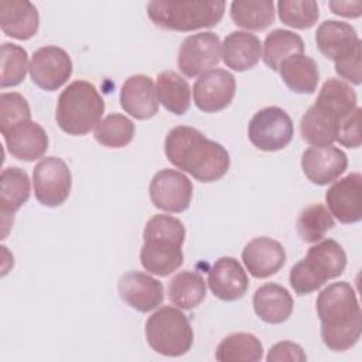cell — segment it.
Instances as JSON below:
<instances>
[{
  "label": "cell",
  "instance_id": "6da1fadb",
  "mask_svg": "<svg viewBox=\"0 0 362 362\" xmlns=\"http://www.w3.org/2000/svg\"><path fill=\"white\" fill-rule=\"evenodd\" d=\"M164 153L173 165L201 182L221 180L230 165L229 153L222 144L189 126H177L167 133Z\"/></svg>",
  "mask_w": 362,
  "mask_h": 362
},
{
  "label": "cell",
  "instance_id": "7a4b0ae2",
  "mask_svg": "<svg viewBox=\"0 0 362 362\" xmlns=\"http://www.w3.org/2000/svg\"><path fill=\"white\" fill-rule=\"evenodd\" d=\"M324 345L335 352L351 349L361 338L362 313L356 293L348 281L325 287L315 301Z\"/></svg>",
  "mask_w": 362,
  "mask_h": 362
},
{
  "label": "cell",
  "instance_id": "3957f363",
  "mask_svg": "<svg viewBox=\"0 0 362 362\" xmlns=\"http://www.w3.org/2000/svg\"><path fill=\"white\" fill-rule=\"evenodd\" d=\"M356 102V93L349 83L335 78L325 81L315 103L300 120L303 140L311 146H331L341 120L358 107Z\"/></svg>",
  "mask_w": 362,
  "mask_h": 362
},
{
  "label": "cell",
  "instance_id": "277c9868",
  "mask_svg": "<svg viewBox=\"0 0 362 362\" xmlns=\"http://www.w3.org/2000/svg\"><path fill=\"white\" fill-rule=\"evenodd\" d=\"M185 228L182 222L171 215L151 216L143 230V246L140 263L151 274L167 277L181 267L184 262L182 243Z\"/></svg>",
  "mask_w": 362,
  "mask_h": 362
},
{
  "label": "cell",
  "instance_id": "5b68a950",
  "mask_svg": "<svg viewBox=\"0 0 362 362\" xmlns=\"http://www.w3.org/2000/svg\"><path fill=\"white\" fill-rule=\"evenodd\" d=\"M346 267V253L334 239L315 242L304 259L290 269V286L298 296L310 294L327 280L339 277Z\"/></svg>",
  "mask_w": 362,
  "mask_h": 362
},
{
  "label": "cell",
  "instance_id": "8992f818",
  "mask_svg": "<svg viewBox=\"0 0 362 362\" xmlns=\"http://www.w3.org/2000/svg\"><path fill=\"white\" fill-rule=\"evenodd\" d=\"M103 110L105 102L95 85L79 79L61 92L55 119L66 134L83 136L99 124Z\"/></svg>",
  "mask_w": 362,
  "mask_h": 362
},
{
  "label": "cell",
  "instance_id": "52a82bcc",
  "mask_svg": "<svg viewBox=\"0 0 362 362\" xmlns=\"http://www.w3.org/2000/svg\"><path fill=\"white\" fill-rule=\"evenodd\" d=\"M146 8L154 25L187 33L216 25L223 17L225 1H150Z\"/></svg>",
  "mask_w": 362,
  "mask_h": 362
},
{
  "label": "cell",
  "instance_id": "ba28073f",
  "mask_svg": "<svg viewBox=\"0 0 362 362\" xmlns=\"http://www.w3.org/2000/svg\"><path fill=\"white\" fill-rule=\"evenodd\" d=\"M147 344L164 356H182L194 344V331L188 317L175 307H161L146 321Z\"/></svg>",
  "mask_w": 362,
  "mask_h": 362
},
{
  "label": "cell",
  "instance_id": "9c48e42d",
  "mask_svg": "<svg viewBox=\"0 0 362 362\" xmlns=\"http://www.w3.org/2000/svg\"><path fill=\"white\" fill-rule=\"evenodd\" d=\"M294 134L291 117L277 106H267L253 115L247 126L250 143L263 151H277L290 144Z\"/></svg>",
  "mask_w": 362,
  "mask_h": 362
},
{
  "label": "cell",
  "instance_id": "30bf717a",
  "mask_svg": "<svg viewBox=\"0 0 362 362\" xmlns=\"http://www.w3.org/2000/svg\"><path fill=\"white\" fill-rule=\"evenodd\" d=\"M33 187L41 205L49 208L62 205L68 199L72 187L69 167L59 157L41 158L33 170Z\"/></svg>",
  "mask_w": 362,
  "mask_h": 362
},
{
  "label": "cell",
  "instance_id": "8fae6325",
  "mask_svg": "<svg viewBox=\"0 0 362 362\" xmlns=\"http://www.w3.org/2000/svg\"><path fill=\"white\" fill-rule=\"evenodd\" d=\"M221 61V41L212 31L188 35L178 49L177 65L182 75L195 78L211 71Z\"/></svg>",
  "mask_w": 362,
  "mask_h": 362
},
{
  "label": "cell",
  "instance_id": "7c38bea8",
  "mask_svg": "<svg viewBox=\"0 0 362 362\" xmlns=\"http://www.w3.org/2000/svg\"><path fill=\"white\" fill-rule=\"evenodd\" d=\"M192 182L181 171L163 168L154 174L148 185L153 205L161 211L180 214L188 209L192 199Z\"/></svg>",
  "mask_w": 362,
  "mask_h": 362
},
{
  "label": "cell",
  "instance_id": "4fadbf2b",
  "mask_svg": "<svg viewBox=\"0 0 362 362\" xmlns=\"http://www.w3.org/2000/svg\"><path fill=\"white\" fill-rule=\"evenodd\" d=\"M31 81L41 89H59L72 74V61L68 52L57 45H45L34 51L30 61Z\"/></svg>",
  "mask_w": 362,
  "mask_h": 362
},
{
  "label": "cell",
  "instance_id": "5bb4252c",
  "mask_svg": "<svg viewBox=\"0 0 362 362\" xmlns=\"http://www.w3.org/2000/svg\"><path fill=\"white\" fill-rule=\"evenodd\" d=\"M235 92V76L226 69L215 68L199 75L194 83V103L205 113H215L230 105Z\"/></svg>",
  "mask_w": 362,
  "mask_h": 362
},
{
  "label": "cell",
  "instance_id": "9a60e30c",
  "mask_svg": "<svg viewBox=\"0 0 362 362\" xmlns=\"http://www.w3.org/2000/svg\"><path fill=\"white\" fill-rule=\"evenodd\" d=\"M327 209L341 223H356L362 219V175L351 173L335 181L325 192Z\"/></svg>",
  "mask_w": 362,
  "mask_h": 362
},
{
  "label": "cell",
  "instance_id": "2e32d148",
  "mask_svg": "<svg viewBox=\"0 0 362 362\" xmlns=\"http://www.w3.org/2000/svg\"><path fill=\"white\" fill-rule=\"evenodd\" d=\"M346 167V154L332 144L308 147L301 156L304 175L317 185H328L337 181Z\"/></svg>",
  "mask_w": 362,
  "mask_h": 362
},
{
  "label": "cell",
  "instance_id": "e0dca14e",
  "mask_svg": "<svg viewBox=\"0 0 362 362\" xmlns=\"http://www.w3.org/2000/svg\"><path fill=\"white\" fill-rule=\"evenodd\" d=\"M120 298L139 313L157 308L164 300V287L154 277L141 272H127L117 283Z\"/></svg>",
  "mask_w": 362,
  "mask_h": 362
},
{
  "label": "cell",
  "instance_id": "ac0fdd59",
  "mask_svg": "<svg viewBox=\"0 0 362 362\" xmlns=\"http://www.w3.org/2000/svg\"><path fill=\"white\" fill-rule=\"evenodd\" d=\"M208 286L222 301H236L246 294L249 279L242 264L232 256H222L208 272Z\"/></svg>",
  "mask_w": 362,
  "mask_h": 362
},
{
  "label": "cell",
  "instance_id": "d6986e66",
  "mask_svg": "<svg viewBox=\"0 0 362 362\" xmlns=\"http://www.w3.org/2000/svg\"><path fill=\"white\" fill-rule=\"evenodd\" d=\"M158 98L153 79L137 74L129 76L120 89V106L137 120L151 119L158 112Z\"/></svg>",
  "mask_w": 362,
  "mask_h": 362
},
{
  "label": "cell",
  "instance_id": "ffe728a7",
  "mask_svg": "<svg viewBox=\"0 0 362 362\" xmlns=\"http://www.w3.org/2000/svg\"><path fill=\"white\" fill-rule=\"evenodd\" d=\"M286 257V250L280 242L267 236L252 239L242 250V260L255 279L276 274L284 266Z\"/></svg>",
  "mask_w": 362,
  "mask_h": 362
},
{
  "label": "cell",
  "instance_id": "44dd1931",
  "mask_svg": "<svg viewBox=\"0 0 362 362\" xmlns=\"http://www.w3.org/2000/svg\"><path fill=\"white\" fill-rule=\"evenodd\" d=\"M8 153L21 161L41 158L48 148V136L41 124L25 120L1 133Z\"/></svg>",
  "mask_w": 362,
  "mask_h": 362
},
{
  "label": "cell",
  "instance_id": "7402d4cb",
  "mask_svg": "<svg viewBox=\"0 0 362 362\" xmlns=\"http://www.w3.org/2000/svg\"><path fill=\"white\" fill-rule=\"evenodd\" d=\"M0 215H1V239H4L13 225L14 214L30 198V178L18 167H7L1 171L0 178Z\"/></svg>",
  "mask_w": 362,
  "mask_h": 362
},
{
  "label": "cell",
  "instance_id": "603a6c76",
  "mask_svg": "<svg viewBox=\"0 0 362 362\" xmlns=\"http://www.w3.org/2000/svg\"><path fill=\"white\" fill-rule=\"evenodd\" d=\"M315 42L320 52L334 62L345 58L361 47L356 30L344 21L325 20L315 31Z\"/></svg>",
  "mask_w": 362,
  "mask_h": 362
},
{
  "label": "cell",
  "instance_id": "cb8c5ba5",
  "mask_svg": "<svg viewBox=\"0 0 362 362\" xmlns=\"http://www.w3.org/2000/svg\"><path fill=\"white\" fill-rule=\"evenodd\" d=\"M40 16L37 7L27 0L0 1V27L3 33L16 40H28L38 31Z\"/></svg>",
  "mask_w": 362,
  "mask_h": 362
},
{
  "label": "cell",
  "instance_id": "d4e9b609",
  "mask_svg": "<svg viewBox=\"0 0 362 362\" xmlns=\"http://www.w3.org/2000/svg\"><path fill=\"white\" fill-rule=\"evenodd\" d=\"M221 57L225 65L233 71L252 69L262 57V42L249 31H232L221 44Z\"/></svg>",
  "mask_w": 362,
  "mask_h": 362
},
{
  "label": "cell",
  "instance_id": "484cf974",
  "mask_svg": "<svg viewBox=\"0 0 362 362\" xmlns=\"http://www.w3.org/2000/svg\"><path fill=\"white\" fill-rule=\"evenodd\" d=\"M293 297L287 288L276 283L260 286L253 294V310L267 324H281L293 313Z\"/></svg>",
  "mask_w": 362,
  "mask_h": 362
},
{
  "label": "cell",
  "instance_id": "4316f807",
  "mask_svg": "<svg viewBox=\"0 0 362 362\" xmlns=\"http://www.w3.org/2000/svg\"><path fill=\"white\" fill-rule=\"evenodd\" d=\"M279 74L286 86L296 93H314L320 81L317 62L305 54L284 59L279 66Z\"/></svg>",
  "mask_w": 362,
  "mask_h": 362
},
{
  "label": "cell",
  "instance_id": "83f0119b",
  "mask_svg": "<svg viewBox=\"0 0 362 362\" xmlns=\"http://www.w3.org/2000/svg\"><path fill=\"white\" fill-rule=\"evenodd\" d=\"M156 92L158 102L170 112L182 116L191 106L189 83L174 71H163L157 75Z\"/></svg>",
  "mask_w": 362,
  "mask_h": 362
},
{
  "label": "cell",
  "instance_id": "f1b7e54d",
  "mask_svg": "<svg viewBox=\"0 0 362 362\" xmlns=\"http://www.w3.org/2000/svg\"><path fill=\"white\" fill-rule=\"evenodd\" d=\"M205 296L206 283L197 272H180L168 284V298L181 310H192L198 307L205 300Z\"/></svg>",
  "mask_w": 362,
  "mask_h": 362
},
{
  "label": "cell",
  "instance_id": "f546056e",
  "mask_svg": "<svg viewBox=\"0 0 362 362\" xmlns=\"http://www.w3.org/2000/svg\"><path fill=\"white\" fill-rule=\"evenodd\" d=\"M263 358L260 339L250 332H235L223 338L215 351L219 362H257Z\"/></svg>",
  "mask_w": 362,
  "mask_h": 362
},
{
  "label": "cell",
  "instance_id": "4dcf8cb0",
  "mask_svg": "<svg viewBox=\"0 0 362 362\" xmlns=\"http://www.w3.org/2000/svg\"><path fill=\"white\" fill-rule=\"evenodd\" d=\"M263 62L273 71H279L280 64L291 55L304 54L303 38L283 28H276L267 34L264 44L262 47Z\"/></svg>",
  "mask_w": 362,
  "mask_h": 362
},
{
  "label": "cell",
  "instance_id": "1f68e13d",
  "mask_svg": "<svg viewBox=\"0 0 362 362\" xmlns=\"http://www.w3.org/2000/svg\"><path fill=\"white\" fill-rule=\"evenodd\" d=\"M230 18L238 27L262 31L274 21L272 0H235L230 3Z\"/></svg>",
  "mask_w": 362,
  "mask_h": 362
},
{
  "label": "cell",
  "instance_id": "d6a6232c",
  "mask_svg": "<svg viewBox=\"0 0 362 362\" xmlns=\"http://www.w3.org/2000/svg\"><path fill=\"white\" fill-rule=\"evenodd\" d=\"M335 222L327 206L311 204L305 206L297 218V233L303 242L315 243L322 240L325 233L334 228Z\"/></svg>",
  "mask_w": 362,
  "mask_h": 362
},
{
  "label": "cell",
  "instance_id": "836d02e7",
  "mask_svg": "<svg viewBox=\"0 0 362 362\" xmlns=\"http://www.w3.org/2000/svg\"><path fill=\"white\" fill-rule=\"evenodd\" d=\"M95 140L110 148H122L134 137L133 122L120 113H110L103 117L95 127Z\"/></svg>",
  "mask_w": 362,
  "mask_h": 362
},
{
  "label": "cell",
  "instance_id": "e575fe53",
  "mask_svg": "<svg viewBox=\"0 0 362 362\" xmlns=\"http://www.w3.org/2000/svg\"><path fill=\"white\" fill-rule=\"evenodd\" d=\"M0 52V86L8 88L20 85L30 68L27 51L17 44L4 42Z\"/></svg>",
  "mask_w": 362,
  "mask_h": 362
},
{
  "label": "cell",
  "instance_id": "d590c367",
  "mask_svg": "<svg viewBox=\"0 0 362 362\" xmlns=\"http://www.w3.org/2000/svg\"><path fill=\"white\" fill-rule=\"evenodd\" d=\"M277 13L283 24L298 30L313 27L320 17L318 4L313 0H280Z\"/></svg>",
  "mask_w": 362,
  "mask_h": 362
},
{
  "label": "cell",
  "instance_id": "8d00e7d4",
  "mask_svg": "<svg viewBox=\"0 0 362 362\" xmlns=\"http://www.w3.org/2000/svg\"><path fill=\"white\" fill-rule=\"evenodd\" d=\"M31 120L27 99L17 92H3L0 96V130L7 132L17 123Z\"/></svg>",
  "mask_w": 362,
  "mask_h": 362
},
{
  "label": "cell",
  "instance_id": "74e56055",
  "mask_svg": "<svg viewBox=\"0 0 362 362\" xmlns=\"http://www.w3.org/2000/svg\"><path fill=\"white\" fill-rule=\"evenodd\" d=\"M359 123H361V107H356L354 112H351L341 120L335 141L349 148L361 147L362 137H361Z\"/></svg>",
  "mask_w": 362,
  "mask_h": 362
},
{
  "label": "cell",
  "instance_id": "f35d334b",
  "mask_svg": "<svg viewBox=\"0 0 362 362\" xmlns=\"http://www.w3.org/2000/svg\"><path fill=\"white\" fill-rule=\"evenodd\" d=\"M267 362H304L307 361V355L303 348L291 341H281L274 344L266 356Z\"/></svg>",
  "mask_w": 362,
  "mask_h": 362
},
{
  "label": "cell",
  "instance_id": "ab89813d",
  "mask_svg": "<svg viewBox=\"0 0 362 362\" xmlns=\"http://www.w3.org/2000/svg\"><path fill=\"white\" fill-rule=\"evenodd\" d=\"M335 72L342 78L349 81L354 85H361V47H358L354 52L346 55L345 58L335 62Z\"/></svg>",
  "mask_w": 362,
  "mask_h": 362
},
{
  "label": "cell",
  "instance_id": "60d3db41",
  "mask_svg": "<svg viewBox=\"0 0 362 362\" xmlns=\"http://www.w3.org/2000/svg\"><path fill=\"white\" fill-rule=\"evenodd\" d=\"M332 13L348 17L358 18L362 14V3L361 1H329L328 3Z\"/></svg>",
  "mask_w": 362,
  "mask_h": 362
}]
</instances>
